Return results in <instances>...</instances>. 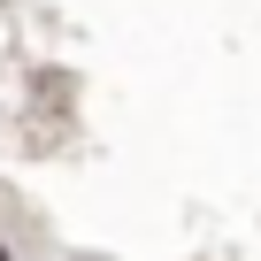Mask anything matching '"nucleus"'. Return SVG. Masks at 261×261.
Wrapping results in <instances>:
<instances>
[{
    "mask_svg": "<svg viewBox=\"0 0 261 261\" xmlns=\"http://www.w3.org/2000/svg\"><path fill=\"white\" fill-rule=\"evenodd\" d=\"M0 261H8V246H0Z\"/></svg>",
    "mask_w": 261,
    "mask_h": 261,
    "instance_id": "nucleus-1",
    "label": "nucleus"
}]
</instances>
